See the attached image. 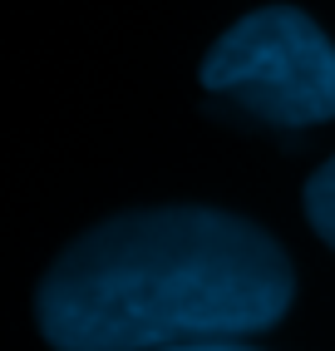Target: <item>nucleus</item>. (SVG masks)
Returning a JSON list of instances; mask_svg holds the SVG:
<instances>
[{
    "instance_id": "obj_1",
    "label": "nucleus",
    "mask_w": 335,
    "mask_h": 351,
    "mask_svg": "<svg viewBox=\"0 0 335 351\" xmlns=\"http://www.w3.org/2000/svg\"><path fill=\"white\" fill-rule=\"evenodd\" d=\"M291 263L261 228L212 208L124 213L79 238L40 287L55 351H173L276 326Z\"/></svg>"
},
{
    "instance_id": "obj_3",
    "label": "nucleus",
    "mask_w": 335,
    "mask_h": 351,
    "mask_svg": "<svg viewBox=\"0 0 335 351\" xmlns=\"http://www.w3.org/2000/svg\"><path fill=\"white\" fill-rule=\"evenodd\" d=\"M306 218L321 238L335 247V158H325L306 183Z\"/></svg>"
},
{
    "instance_id": "obj_2",
    "label": "nucleus",
    "mask_w": 335,
    "mask_h": 351,
    "mask_svg": "<svg viewBox=\"0 0 335 351\" xmlns=\"http://www.w3.org/2000/svg\"><path fill=\"white\" fill-rule=\"evenodd\" d=\"M202 89L261 124H325L335 119V45L291 5L256 10L207 50Z\"/></svg>"
},
{
    "instance_id": "obj_4",
    "label": "nucleus",
    "mask_w": 335,
    "mask_h": 351,
    "mask_svg": "<svg viewBox=\"0 0 335 351\" xmlns=\"http://www.w3.org/2000/svg\"><path fill=\"white\" fill-rule=\"evenodd\" d=\"M173 351H242V346H232V341H202V346H173Z\"/></svg>"
}]
</instances>
